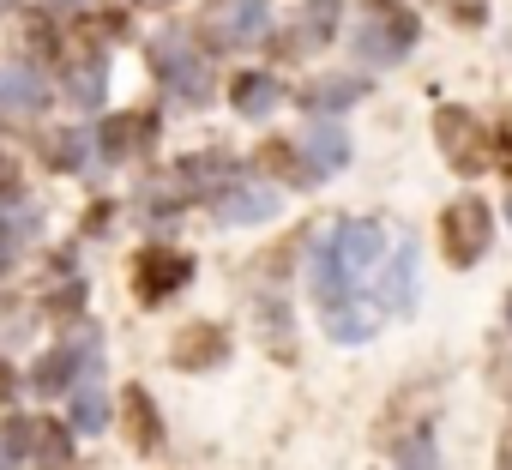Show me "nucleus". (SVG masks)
Instances as JSON below:
<instances>
[{
	"mask_svg": "<svg viewBox=\"0 0 512 470\" xmlns=\"http://www.w3.org/2000/svg\"><path fill=\"white\" fill-rule=\"evenodd\" d=\"M25 55H37V61H55V55H61V31H55L43 13L25 19Z\"/></svg>",
	"mask_w": 512,
	"mask_h": 470,
	"instance_id": "c85d7f7f",
	"label": "nucleus"
},
{
	"mask_svg": "<svg viewBox=\"0 0 512 470\" xmlns=\"http://www.w3.org/2000/svg\"><path fill=\"white\" fill-rule=\"evenodd\" d=\"M25 193V175H19V163L13 157H0V205H13Z\"/></svg>",
	"mask_w": 512,
	"mask_h": 470,
	"instance_id": "7c9ffc66",
	"label": "nucleus"
},
{
	"mask_svg": "<svg viewBox=\"0 0 512 470\" xmlns=\"http://www.w3.org/2000/svg\"><path fill=\"white\" fill-rule=\"evenodd\" d=\"M205 43L211 49H241V43H260L266 37V0H217L205 13Z\"/></svg>",
	"mask_w": 512,
	"mask_h": 470,
	"instance_id": "423d86ee",
	"label": "nucleus"
},
{
	"mask_svg": "<svg viewBox=\"0 0 512 470\" xmlns=\"http://www.w3.org/2000/svg\"><path fill=\"white\" fill-rule=\"evenodd\" d=\"M302 157H308V169H314V181H326V175H338V169L350 163V139H344V127H332V121H320V127H308V139H302Z\"/></svg>",
	"mask_w": 512,
	"mask_h": 470,
	"instance_id": "9b49d317",
	"label": "nucleus"
},
{
	"mask_svg": "<svg viewBox=\"0 0 512 470\" xmlns=\"http://www.w3.org/2000/svg\"><path fill=\"white\" fill-rule=\"evenodd\" d=\"M13 254H19V248H7V242H0V278H7V266H13Z\"/></svg>",
	"mask_w": 512,
	"mask_h": 470,
	"instance_id": "e433bc0d",
	"label": "nucleus"
},
{
	"mask_svg": "<svg viewBox=\"0 0 512 470\" xmlns=\"http://www.w3.org/2000/svg\"><path fill=\"white\" fill-rule=\"evenodd\" d=\"M398 470H434V440H428V434H416V440L398 452Z\"/></svg>",
	"mask_w": 512,
	"mask_h": 470,
	"instance_id": "c756f323",
	"label": "nucleus"
},
{
	"mask_svg": "<svg viewBox=\"0 0 512 470\" xmlns=\"http://www.w3.org/2000/svg\"><path fill=\"white\" fill-rule=\"evenodd\" d=\"M13 7H19V0H0V13H13Z\"/></svg>",
	"mask_w": 512,
	"mask_h": 470,
	"instance_id": "58836bf2",
	"label": "nucleus"
},
{
	"mask_svg": "<svg viewBox=\"0 0 512 470\" xmlns=\"http://www.w3.org/2000/svg\"><path fill=\"white\" fill-rule=\"evenodd\" d=\"M0 446H7L19 464L37 458V416H7V428H0Z\"/></svg>",
	"mask_w": 512,
	"mask_h": 470,
	"instance_id": "cd10ccee",
	"label": "nucleus"
},
{
	"mask_svg": "<svg viewBox=\"0 0 512 470\" xmlns=\"http://www.w3.org/2000/svg\"><path fill=\"white\" fill-rule=\"evenodd\" d=\"M416 13L404 7V0H368L362 7V31H356V55L374 61V67H392L416 49Z\"/></svg>",
	"mask_w": 512,
	"mask_h": 470,
	"instance_id": "f257e3e1",
	"label": "nucleus"
},
{
	"mask_svg": "<svg viewBox=\"0 0 512 470\" xmlns=\"http://www.w3.org/2000/svg\"><path fill=\"white\" fill-rule=\"evenodd\" d=\"M13 392H19V374H13L7 356H0V404H13Z\"/></svg>",
	"mask_w": 512,
	"mask_h": 470,
	"instance_id": "72a5a7b5",
	"label": "nucleus"
},
{
	"mask_svg": "<svg viewBox=\"0 0 512 470\" xmlns=\"http://www.w3.org/2000/svg\"><path fill=\"white\" fill-rule=\"evenodd\" d=\"M43 470H67V464H43Z\"/></svg>",
	"mask_w": 512,
	"mask_h": 470,
	"instance_id": "a19ab883",
	"label": "nucleus"
},
{
	"mask_svg": "<svg viewBox=\"0 0 512 470\" xmlns=\"http://www.w3.org/2000/svg\"><path fill=\"white\" fill-rule=\"evenodd\" d=\"M127 434H133L139 452H157L163 446V422H157V404H151L145 386H127Z\"/></svg>",
	"mask_w": 512,
	"mask_h": 470,
	"instance_id": "f3484780",
	"label": "nucleus"
},
{
	"mask_svg": "<svg viewBox=\"0 0 512 470\" xmlns=\"http://www.w3.org/2000/svg\"><path fill=\"white\" fill-rule=\"evenodd\" d=\"M380 302H386L392 314H410V308H416V248H410V242H404L398 260L386 266V278H380Z\"/></svg>",
	"mask_w": 512,
	"mask_h": 470,
	"instance_id": "dca6fc26",
	"label": "nucleus"
},
{
	"mask_svg": "<svg viewBox=\"0 0 512 470\" xmlns=\"http://www.w3.org/2000/svg\"><path fill=\"white\" fill-rule=\"evenodd\" d=\"M91 31L115 43V37H127V13H103V19H91Z\"/></svg>",
	"mask_w": 512,
	"mask_h": 470,
	"instance_id": "2f4dec72",
	"label": "nucleus"
},
{
	"mask_svg": "<svg viewBox=\"0 0 512 470\" xmlns=\"http://www.w3.org/2000/svg\"><path fill=\"white\" fill-rule=\"evenodd\" d=\"M446 7H452V13H458L464 25H482V13H488V7H482V0H446Z\"/></svg>",
	"mask_w": 512,
	"mask_h": 470,
	"instance_id": "473e14b6",
	"label": "nucleus"
},
{
	"mask_svg": "<svg viewBox=\"0 0 512 470\" xmlns=\"http://www.w3.org/2000/svg\"><path fill=\"white\" fill-rule=\"evenodd\" d=\"M260 338H266V350L278 362H296V338H290V308L284 302H266L260 308Z\"/></svg>",
	"mask_w": 512,
	"mask_h": 470,
	"instance_id": "5701e85b",
	"label": "nucleus"
},
{
	"mask_svg": "<svg viewBox=\"0 0 512 470\" xmlns=\"http://www.w3.org/2000/svg\"><path fill=\"white\" fill-rule=\"evenodd\" d=\"M43 157H49L55 175H79V169H85V133H79V127L49 133V139H43Z\"/></svg>",
	"mask_w": 512,
	"mask_h": 470,
	"instance_id": "4be33fe9",
	"label": "nucleus"
},
{
	"mask_svg": "<svg viewBox=\"0 0 512 470\" xmlns=\"http://www.w3.org/2000/svg\"><path fill=\"white\" fill-rule=\"evenodd\" d=\"M338 13H344V0H308V7H302V43L308 49H326L332 37H338Z\"/></svg>",
	"mask_w": 512,
	"mask_h": 470,
	"instance_id": "412c9836",
	"label": "nucleus"
},
{
	"mask_svg": "<svg viewBox=\"0 0 512 470\" xmlns=\"http://www.w3.org/2000/svg\"><path fill=\"white\" fill-rule=\"evenodd\" d=\"M506 217H512V199H506Z\"/></svg>",
	"mask_w": 512,
	"mask_h": 470,
	"instance_id": "79ce46f5",
	"label": "nucleus"
},
{
	"mask_svg": "<svg viewBox=\"0 0 512 470\" xmlns=\"http://www.w3.org/2000/svg\"><path fill=\"white\" fill-rule=\"evenodd\" d=\"M434 139H440V157L458 169V175H476L488 163V127H476L470 109H440L434 115Z\"/></svg>",
	"mask_w": 512,
	"mask_h": 470,
	"instance_id": "20e7f679",
	"label": "nucleus"
},
{
	"mask_svg": "<svg viewBox=\"0 0 512 470\" xmlns=\"http://www.w3.org/2000/svg\"><path fill=\"white\" fill-rule=\"evenodd\" d=\"M37 229H43V217H37V205H25V199H13V211L0 217V242L7 248H25V242H37Z\"/></svg>",
	"mask_w": 512,
	"mask_h": 470,
	"instance_id": "a878e982",
	"label": "nucleus"
},
{
	"mask_svg": "<svg viewBox=\"0 0 512 470\" xmlns=\"http://www.w3.org/2000/svg\"><path fill=\"white\" fill-rule=\"evenodd\" d=\"M109 217H115L109 205H91V217H85V229H91V235H103V229H109Z\"/></svg>",
	"mask_w": 512,
	"mask_h": 470,
	"instance_id": "c9c22d12",
	"label": "nucleus"
},
{
	"mask_svg": "<svg viewBox=\"0 0 512 470\" xmlns=\"http://www.w3.org/2000/svg\"><path fill=\"white\" fill-rule=\"evenodd\" d=\"M223 356H229V332H223V326H211V320H193V326H187V332H175V344H169V362H175V368H187V374L223 368Z\"/></svg>",
	"mask_w": 512,
	"mask_h": 470,
	"instance_id": "6e6552de",
	"label": "nucleus"
},
{
	"mask_svg": "<svg viewBox=\"0 0 512 470\" xmlns=\"http://www.w3.org/2000/svg\"><path fill=\"white\" fill-rule=\"evenodd\" d=\"M326 254H332L350 278H362V272L386 254V229H380V223H368V217L338 223V229H332V242H326Z\"/></svg>",
	"mask_w": 512,
	"mask_h": 470,
	"instance_id": "0eeeda50",
	"label": "nucleus"
},
{
	"mask_svg": "<svg viewBox=\"0 0 512 470\" xmlns=\"http://www.w3.org/2000/svg\"><path fill=\"white\" fill-rule=\"evenodd\" d=\"M79 344H61V350H43L37 356V368H31V392L37 398H55V392H67V386H79Z\"/></svg>",
	"mask_w": 512,
	"mask_h": 470,
	"instance_id": "f8f14e48",
	"label": "nucleus"
},
{
	"mask_svg": "<svg viewBox=\"0 0 512 470\" xmlns=\"http://www.w3.org/2000/svg\"><path fill=\"white\" fill-rule=\"evenodd\" d=\"M187 278H193V260H187L181 248H139V260H133V296H139L145 308L169 302Z\"/></svg>",
	"mask_w": 512,
	"mask_h": 470,
	"instance_id": "39448f33",
	"label": "nucleus"
},
{
	"mask_svg": "<svg viewBox=\"0 0 512 470\" xmlns=\"http://www.w3.org/2000/svg\"><path fill=\"white\" fill-rule=\"evenodd\" d=\"M67 97H73L79 109H103V97H109V61H103L97 49H85V55L73 61V73H67Z\"/></svg>",
	"mask_w": 512,
	"mask_h": 470,
	"instance_id": "4468645a",
	"label": "nucleus"
},
{
	"mask_svg": "<svg viewBox=\"0 0 512 470\" xmlns=\"http://www.w3.org/2000/svg\"><path fill=\"white\" fill-rule=\"evenodd\" d=\"M217 217L247 229V223H272L278 217V187H253V181H235L217 193Z\"/></svg>",
	"mask_w": 512,
	"mask_h": 470,
	"instance_id": "9d476101",
	"label": "nucleus"
},
{
	"mask_svg": "<svg viewBox=\"0 0 512 470\" xmlns=\"http://www.w3.org/2000/svg\"><path fill=\"white\" fill-rule=\"evenodd\" d=\"M440 248L452 266H476L488 254V205L482 199H452L440 211Z\"/></svg>",
	"mask_w": 512,
	"mask_h": 470,
	"instance_id": "7ed1b4c3",
	"label": "nucleus"
},
{
	"mask_svg": "<svg viewBox=\"0 0 512 470\" xmlns=\"http://www.w3.org/2000/svg\"><path fill=\"white\" fill-rule=\"evenodd\" d=\"M73 422H37V464H73Z\"/></svg>",
	"mask_w": 512,
	"mask_h": 470,
	"instance_id": "393cba45",
	"label": "nucleus"
},
{
	"mask_svg": "<svg viewBox=\"0 0 512 470\" xmlns=\"http://www.w3.org/2000/svg\"><path fill=\"white\" fill-rule=\"evenodd\" d=\"M506 320H512V296H506Z\"/></svg>",
	"mask_w": 512,
	"mask_h": 470,
	"instance_id": "ea45409f",
	"label": "nucleus"
},
{
	"mask_svg": "<svg viewBox=\"0 0 512 470\" xmlns=\"http://www.w3.org/2000/svg\"><path fill=\"white\" fill-rule=\"evenodd\" d=\"M0 103H7L13 115H43L49 109V85L37 73H7L0 79Z\"/></svg>",
	"mask_w": 512,
	"mask_h": 470,
	"instance_id": "6ab92c4d",
	"label": "nucleus"
},
{
	"mask_svg": "<svg viewBox=\"0 0 512 470\" xmlns=\"http://www.w3.org/2000/svg\"><path fill=\"white\" fill-rule=\"evenodd\" d=\"M260 169H272V175H284V181H296V187H314V169H308V157L296 151V145H284V139H272V145H260V157H253Z\"/></svg>",
	"mask_w": 512,
	"mask_h": 470,
	"instance_id": "aec40b11",
	"label": "nucleus"
},
{
	"mask_svg": "<svg viewBox=\"0 0 512 470\" xmlns=\"http://www.w3.org/2000/svg\"><path fill=\"white\" fill-rule=\"evenodd\" d=\"M67 422H73L79 434H103V428H109V398H103L97 380H79V386H73V410H67Z\"/></svg>",
	"mask_w": 512,
	"mask_h": 470,
	"instance_id": "a211bd4d",
	"label": "nucleus"
},
{
	"mask_svg": "<svg viewBox=\"0 0 512 470\" xmlns=\"http://www.w3.org/2000/svg\"><path fill=\"white\" fill-rule=\"evenodd\" d=\"M157 139V115L145 109V115H109L103 127H97V151H103V163H127L133 151H145Z\"/></svg>",
	"mask_w": 512,
	"mask_h": 470,
	"instance_id": "1a4fd4ad",
	"label": "nucleus"
},
{
	"mask_svg": "<svg viewBox=\"0 0 512 470\" xmlns=\"http://www.w3.org/2000/svg\"><path fill=\"white\" fill-rule=\"evenodd\" d=\"M494 157H500V169L512 175V127H500V133H494Z\"/></svg>",
	"mask_w": 512,
	"mask_h": 470,
	"instance_id": "f704fd0d",
	"label": "nucleus"
},
{
	"mask_svg": "<svg viewBox=\"0 0 512 470\" xmlns=\"http://www.w3.org/2000/svg\"><path fill=\"white\" fill-rule=\"evenodd\" d=\"M151 67H157V79H163L181 103H211V67H205V55H199L193 37L163 31V37L151 43Z\"/></svg>",
	"mask_w": 512,
	"mask_h": 470,
	"instance_id": "f03ea898",
	"label": "nucleus"
},
{
	"mask_svg": "<svg viewBox=\"0 0 512 470\" xmlns=\"http://www.w3.org/2000/svg\"><path fill=\"white\" fill-rule=\"evenodd\" d=\"M229 103H235L247 121H260V115H272V109L284 103V85H278L272 73H241V79H229Z\"/></svg>",
	"mask_w": 512,
	"mask_h": 470,
	"instance_id": "ddd939ff",
	"label": "nucleus"
},
{
	"mask_svg": "<svg viewBox=\"0 0 512 470\" xmlns=\"http://www.w3.org/2000/svg\"><path fill=\"white\" fill-rule=\"evenodd\" d=\"M326 332H332L338 344H362V338H374V314L338 302V308H326Z\"/></svg>",
	"mask_w": 512,
	"mask_h": 470,
	"instance_id": "b1692460",
	"label": "nucleus"
},
{
	"mask_svg": "<svg viewBox=\"0 0 512 470\" xmlns=\"http://www.w3.org/2000/svg\"><path fill=\"white\" fill-rule=\"evenodd\" d=\"M43 314H49V320H79V314H85V278L55 284V290L43 296Z\"/></svg>",
	"mask_w": 512,
	"mask_h": 470,
	"instance_id": "bb28decb",
	"label": "nucleus"
},
{
	"mask_svg": "<svg viewBox=\"0 0 512 470\" xmlns=\"http://www.w3.org/2000/svg\"><path fill=\"white\" fill-rule=\"evenodd\" d=\"M13 464H19V458H13V452H7V446H0V470H13Z\"/></svg>",
	"mask_w": 512,
	"mask_h": 470,
	"instance_id": "4c0bfd02",
	"label": "nucleus"
},
{
	"mask_svg": "<svg viewBox=\"0 0 512 470\" xmlns=\"http://www.w3.org/2000/svg\"><path fill=\"white\" fill-rule=\"evenodd\" d=\"M368 97V79H314V85H302V109H314V115H338V109H350V103H362Z\"/></svg>",
	"mask_w": 512,
	"mask_h": 470,
	"instance_id": "2eb2a0df",
	"label": "nucleus"
}]
</instances>
